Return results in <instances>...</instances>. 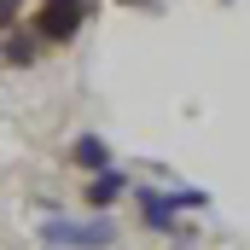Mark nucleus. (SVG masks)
I'll use <instances>...</instances> for the list:
<instances>
[{
	"label": "nucleus",
	"instance_id": "obj_6",
	"mask_svg": "<svg viewBox=\"0 0 250 250\" xmlns=\"http://www.w3.org/2000/svg\"><path fill=\"white\" fill-rule=\"evenodd\" d=\"M35 53H41V41H23V35H18V41H6V47H0V59L12 64V70H29V64H35Z\"/></svg>",
	"mask_w": 250,
	"mask_h": 250
},
{
	"label": "nucleus",
	"instance_id": "obj_9",
	"mask_svg": "<svg viewBox=\"0 0 250 250\" xmlns=\"http://www.w3.org/2000/svg\"><path fill=\"white\" fill-rule=\"evenodd\" d=\"M221 6H233V0H221Z\"/></svg>",
	"mask_w": 250,
	"mask_h": 250
},
{
	"label": "nucleus",
	"instance_id": "obj_2",
	"mask_svg": "<svg viewBox=\"0 0 250 250\" xmlns=\"http://www.w3.org/2000/svg\"><path fill=\"white\" fill-rule=\"evenodd\" d=\"M41 245L47 250H105V245H117V227H111V215H93V221L47 215L41 221Z\"/></svg>",
	"mask_w": 250,
	"mask_h": 250
},
{
	"label": "nucleus",
	"instance_id": "obj_7",
	"mask_svg": "<svg viewBox=\"0 0 250 250\" xmlns=\"http://www.w3.org/2000/svg\"><path fill=\"white\" fill-rule=\"evenodd\" d=\"M23 23V0H0V35Z\"/></svg>",
	"mask_w": 250,
	"mask_h": 250
},
{
	"label": "nucleus",
	"instance_id": "obj_5",
	"mask_svg": "<svg viewBox=\"0 0 250 250\" xmlns=\"http://www.w3.org/2000/svg\"><path fill=\"white\" fill-rule=\"evenodd\" d=\"M70 163H82L87 175H99V169H117V157H111V146H105L99 134H76V146H70Z\"/></svg>",
	"mask_w": 250,
	"mask_h": 250
},
{
	"label": "nucleus",
	"instance_id": "obj_1",
	"mask_svg": "<svg viewBox=\"0 0 250 250\" xmlns=\"http://www.w3.org/2000/svg\"><path fill=\"white\" fill-rule=\"evenodd\" d=\"M87 18H93V0H35L29 29H35V41H47V47H70Z\"/></svg>",
	"mask_w": 250,
	"mask_h": 250
},
{
	"label": "nucleus",
	"instance_id": "obj_3",
	"mask_svg": "<svg viewBox=\"0 0 250 250\" xmlns=\"http://www.w3.org/2000/svg\"><path fill=\"white\" fill-rule=\"evenodd\" d=\"M140 221H146L151 233H175V227H181L175 192H157V187H146V192H140Z\"/></svg>",
	"mask_w": 250,
	"mask_h": 250
},
{
	"label": "nucleus",
	"instance_id": "obj_8",
	"mask_svg": "<svg viewBox=\"0 0 250 250\" xmlns=\"http://www.w3.org/2000/svg\"><path fill=\"white\" fill-rule=\"evenodd\" d=\"M128 6H146V0H128ZM151 6H157V0H151Z\"/></svg>",
	"mask_w": 250,
	"mask_h": 250
},
{
	"label": "nucleus",
	"instance_id": "obj_4",
	"mask_svg": "<svg viewBox=\"0 0 250 250\" xmlns=\"http://www.w3.org/2000/svg\"><path fill=\"white\" fill-rule=\"evenodd\" d=\"M123 192H128V175H123V169H99V175L87 181V209H93V215H111V204H117Z\"/></svg>",
	"mask_w": 250,
	"mask_h": 250
}]
</instances>
